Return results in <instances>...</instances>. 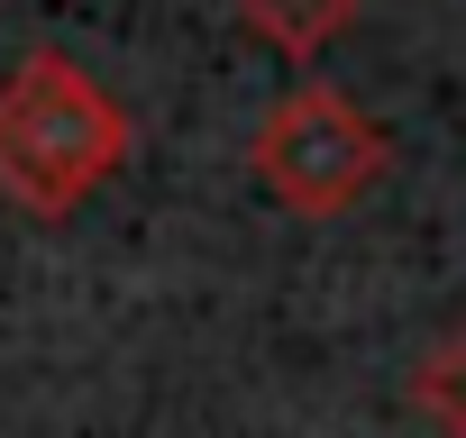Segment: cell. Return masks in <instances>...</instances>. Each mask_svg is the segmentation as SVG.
<instances>
[{
    "mask_svg": "<svg viewBox=\"0 0 466 438\" xmlns=\"http://www.w3.org/2000/svg\"><path fill=\"white\" fill-rule=\"evenodd\" d=\"M128 164V110L56 46L0 74V201L28 219H74Z\"/></svg>",
    "mask_w": 466,
    "mask_h": 438,
    "instance_id": "1",
    "label": "cell"
},
{
    "mask_svg": "<svg viewBox=\"0 0 466 438\" xmlns=\"http://www.w3.org/2000/svg\"><path fill=\"white\" fill-rule=\"evenodd\" d=\"M248 164H257V183H266L284 210H302V219H339V210H357V201L384 183L393 137H384L339 83H293V92L266 110Z\"/></svg>",
    "mask_w": 466,
    "mask_h": 438,
    "instance_id": "2",
    "label": "cell"
},
{
    "mask_svg": "<svg viewBox=\"0 0 466 438\" xmlns=\"http://www.w3.org/2000/svg\"><path fill=\"white\" fill-rule=\"evenodd\" d=\"M238 19H248V37H266L275 55L311 65V55H329V46L357 28V0H238Z\"/></svg>",
    "mask_w": 466,
    "mask_h": 438,
    "instance_id": "3",
    "label": "cell"
},
{
    "mask_svg": "<svg viewBox=\"0 0 466 438\" xmlns=\"http://www.w3.org/2000/svg\"><path fill=\"white\" fill-rule=\"evenodd\" d=\"M411 411L439 429V438H466V329L430 338L420 365H411Z\"/></svg>",
    "mask_w": 466,
    "mask_h": 438,
    "instance_id": "4",
    "label": "cell"
}]
</instances>
